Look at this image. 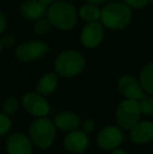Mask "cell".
Here are the masks:
<instances>
[{
    "instance_id": "obj_33",
    "label": "cell",
    "mask_w": 153,
    "mask_h": 154,
    "mask_svg": "<svg viewBox=\"0 0 153 154\" xmlns=\"http://www.w3.org/2000/svg\"><path fill=\"white\" fill-rule=\"evenodd\" d=\"M69 1H77V0H69Z\"/></svg>"
},
{
    "instance_id": "obj_18",
    "label": "cell",
    "mask_w": 153,
    "mask_h": 154,
    "mask_svg": "<svg viewBox=\"0 0 153 154\" xmlns=\"http://www.w3.org/2000/svg\"><path fill=\"white\" fill-rule=\"evenodd\" d=\"M139 82L144 90L153 95V63H148L139 71Z\"/></svg>"
},
{
    "instance_id": "obj_31",
    "label": "cell",
    "mask_w": 153,
    "mask_h": 154,
    "mask_svg": "<svg viewBox=\"0 0 153 154\" xmlns=\"http://www.w3.org/2000/svg\"><path fill=\"white\" fill-rule=\"evenodd\" d=\"M149 3H151L152 5H153V0H149Z\"/></svg>"
},
{
    "instance_id": "obj_20",
    "label": "cell",
    "mask_w": 153,
    "mask_h": 154,
    "mask_svg": "<svg viewBox=\"0 0 153 154\" xmlns=\"http://www.w3.org/2000/svg\"><path fill=\"white\" fill-rule=\"evenodd\" d=\"M18 106L19 104L16 97H8L3 103V113H5L8 116H14L17 112V110H18Z\"/></svg>"
},
{
    "instance_id": "obj_23",
    "label": "cell",
    "mask_w": 153,
    "mask_h": 154,
    "mask_svg": "<svg viewBox=\"0 0 153 154\" xmlns=\"http://www.w3.org/2000/svg\"><path fill=\"white\" fill-rule=\"evenodd\" d=\"M122 1L125 2L130 8L134 10H141L149 3V0H122Z\"/></svg>"
},
{
    "instance_id": "obj_6",
    "label": "cell",
    "mask_w": 153,
    "mask_h": 154,
    "mask_svg": "<svg viewBox=\"0 0 153 154\" xmlns=\"http://www.w3.org/2000/svg\"><path fill=\"white\" fill-rule=\"evenodd\" d=\"M49 51V46L43 40H29L15 49V57L19 62L31 63L43 58Z\"/></svg>"
},
{
    "instance_id": "obj_26",
    "label": "cell",
    "mask_w": 153,
    "mask_h": 154,
    "mask_svg": "<svg viewBox=\"0 0 153 154\" xmlns=\"http://www.w3.org/2000/svg\"><path fill=\"white\" fill-rule=\"evenodd\" d=\"M6 27H8V18H6L5 14L0 10V35L5 32Z\"/></svg>"
},
{
    "instance_id": "obj_5",
    "label": "cell",
    "mask_w": 153,
    "mask_h": 154,
    "mask_svg": "<svg viewBox=\"0 0 153 154\" xmlns=\"http://www.w3.org/2000/svg\"><path fill=\"white\" fill-rule=\"evenodd\" d=\"M142 116L139 101L125 99L118 104L115 110L118 126L123 130H130L139 121Z\"/></svg>"
},
{
    "instance_id": "obj_27",
    "label": "cell",
    "mask_w": 153,
    "mask_h": 154,
    "mask_svg": "<svg viewBox=\"0 0 153 154\" xmlns=\"http://www.w3.org/2000/svg\"><path fill=\"white\" fill-rule=\"evenodd\" d=\"M87 3H91V4H96V5H104L107 2V0H85Z\"/></svg>"
},
{
    "instance_id": "obj_19",
    "label": "cell",
    "mask_w": 153,
    "mask_h": 154,
    "mask_svg": "<svg viewBox=\"0 0 153 154\" xmlns=\"http://www.w3.org/2000/svg\"><path fill=\"white\" fill-rule=\"evenodd\" d=\"M51 23L48 20V18H43L39 19V20L35 21V24H34V32H35L37 36H44V35L48 34L49 31L51 29Z\"/></svg>"
},
{
    "instance_id": "obj_30",
    "label": "cell",
    "mask_w": 153,
    "mask_h": 154,
    "mask_svg": "<svg viewBox=\"0 0 153 154\" xmlns=\"http://www.w3.org/2000/svg\"><path fill=\"white\" fill-rule=\"evenodd\" d=\"M2 49H3V45H2V42H1V38H0V55L2 53Z\"/></svg>"
},
{
    "instance_id": "obj_13",
    "label": "cell",
    "mask_w": 153,
    "mask_h": 154,
    "mask_svg": "<svg viewBox=\"0 0 153 154\" xmlns=\"http://www.w3.org/2000/svg\"><path fill=\"white\" fill-rule=\"evenodd\" d=\"M129 131L131 142L136 145H146L153 140V123L151 121H139Z\"/></svg>"
},
{
    "instance_id": "obj_22",
    "label": "cell",
    "mask_w": 153,
    "mask_h": 154,
    "mask_svg": "<svg viewBox=\"0 0 153 154\" xmlns=\"http://www.w3.org/2000/svg\"><path fill=\"white\" fill-rule=\"evenodd\" d=\"M12 128V120L11 116H6L5 113L0 112V137L5 135Z\"/></svg>"
},
{
    "instance_id": "obj_21",
    "label": "cell",
    "mask_w": 153,
    "mask_h": 154,
    "mask_svg": "<svg viewBox=\"0 0 153 154\" xmlns=\"http://www.w3.org/2000/svg\"><path fill=\"white\" fill-rule=\"evenodd\" d=\"M141 105L142 114L151 116H153V97H144L139 101Z\"/></svg>"
},
{
    "instance_id": "obj_2",
    "label": "cell",
    "mask_w": 153,
    "mask_h": 154,
    "mask_svg": "<svg viewBox=\"0 0 153 154\" xmlns=\"http://www.w3.org/2000/svg\"><path fill=\"white\" fill-rule=\"evenodd\" d=\"M46 17L54 27L66 32L75 29L79 14L69 0H56L48 5Z\"/></svg>"
},
{
    "instance_id": "obj_14",
    "label": "cell",
    "mask_w": 153,
    "mask_h": 154,
    "mask_svg": "<svg viewBox=\"0 0 153 154\" xmlns=\"http://www.w3.org/2000/svg\"><path fill=\"white\" fill-rule=\"evenodd\" d=\"M48 5L39 0H25L20 5V14L25 20L37 21L46 16Z\"/></svg>"
},
{
    "instance_id": "obj_4",
    "label": "cell",
    "mask_w": 153,
    "mask_h": 154,
    "mask_svg": "<svg viewBox=\"0 0 153 154\" xmlns=\"http://www.w3.org/2000/svg\"><path fill=\"white\" fill-rule=\"evenodd\" d=\"M56 134L57 127L54 121L47 116L35 119L29 128V136L32 143L41 150H46L54 144Z\"/></svg>"
},
{
    "instance_id": "obj_25",
    "label": "cell",
    "mask_w": 153,
    "mask_h": 154,
    "mask_svg": "<svg viewBox=\"0 0 153 154\" xmlns=\"http://www.w3.org/2000/svg\"><path fill=\"white\" fill-rule=\"evenodd\" d=\"M96 128V124H94V121L91 120V119H86L83 122H81V130L84 131L85 133L90 134Z\"/></svg>"
},
{
    "instance_id": "obj_3",
    "label": "cell",
    "mask_w": 153,
    "mask_h": 154,
    "mask_svg": "<svg viewBox=\"0 0 153 154\" xmlns=\"http://www.w3.org/2000/svg\"><path fill=\"white\" fill-rule=\"evenodd\" d=\"M86 66V59L76 49H66L55 59V72L62 78H75L81 75Z\"/></svg>"
},
{
    "instance_id": "obj_32",
    "label": "cell",
    "mask_w": 153,
    "mask_h": 154,
    "mask_svg": "<svg viewBox=\"0 0 153 154\" xmlns=\"http://www.w3.org/2000/svg\"><path fill=\"white\" fill-rule=\"evenodd\" d=\"M107 1H120V0H107Z\"/></svg>"
},
{
    "instance_id": "obj_11",
    "label": "cell",
    "mask_w": 153,
    "mask_h": 154,
    "mask_svg": "<svg viewBox=\"0 0 153 154\" xmlns=\"http://www.w3.org/2000/svg\"><path fill=\"white\" fill-rule=\"evenodd\" d=\"M118 89L125 99L141 101L145 97V90L139 80L132 75H123L118 82Z\"/></svg>"
},
{
    "instance_id": "obj_15",
    "label": "cell",
    "mask_w": 153,
    "mask_h": 154,
    "mask_svg": "<svg viewBox=\"0 0 153 154\" xmlns=\"http://www.w3.org/2000/svg\"><path fill=\"white\" fill-rule=\"evenodd\" d=\"M54 123L57 129L67 133V132L77 130L81 126V119L76 112L62 111L56 114Z\"/></svg>"
},
{
    "instance_id": "obj_9",
    "label": "cell",
    "mask_w": 153,
    "mask_h": 154,
    "mask_svg": "<svg viewBox=\"0 0 153 154\" xmlns=\"http://www.w3.org/2000/svg\"><path fill=\"white\" fill-rule=\"evenodd\" d=\"M105 37L104 25L100 21L88 22L80 34V41L86 48H96L103 42Z\"/></svg>"
},
{
    "instance_id": "obj_17",
    "label": "cell",
    "mask_w": 153,
    "mask_h": 154,
    "mask_svg": "<svg viewBox=\"0 0 153 154\" xmlns=\"http://www.w3.org/2000/svg\"><path fill=\"white\" fill-rule=\"evenodd\" d=\"M101 12H102V8L99 5L86 2L84 5L80 8V10L78 11V14H79V18H81L83 21L88 23L100 21Z\"/></svg>"
},
{
    "instance_id": "obj_16",
    "label": "cell",
    "mask_w": 153,
    "mask_h": 154,
    "mask_svg": "<svg viewBox=\"0 0 153 154\" xmlns=\"http://www.w3.org/2000/svg\"><path fill=\"white\" fill-rule=\"evenodd\" d=\"M59 84V75L56 72H47L38 80L36 90L40 94L50 95L57 90Z\"/></svg>"
},
{
    "instance_id": "obj_24",
    "label": "cell",
    "mask_w": 153,
    "mask_h": 154,
    "mask_svg": "<svg viewBox=\"0 0 153 154\" xmlns=\"http://www.w3.org/2000/svg\"><path fill=\"white\" fill-rule=\"evenodd\" d=\"M1 42H2V45L3 47H12L16 44V37H15L14 34H4L3 36L1 37Z\"/></svg>"
},
{
    "instance_id": "obj_12",
    "label": "cell",
    "mask_w": 153,
    "mask_h": 154,
    "mask_svg": "<svg viewBox=\"0 0 153 154\" xmlns=\"http://www.w3.org/2000/svg\"><path fill=\"white\" fill-rule=\"evenodd\" d=\"M90 144L89 136L82 130H74L67 132L63 140L66 151L72 154H82L88 149Z\"/></svg>"
},
{
    "instance_id": "obj_1",
    "label": "cell",
    "mask_w": 153,
    "mask_h": 154,
    "mask_svg": "<svg viewBox=\"0 0 153 154\" xmlns=\"http://www.w3.org/2000/svg\"><path fill=\"white\" fill-rule=\"evenodd\" d=\"M132 20V8L122 0L105 3L101 12L100 22L104 27L112 31H122L130 24Z\"/></svg>"
},
{
    "instance_id": "obj_10",
    "label": "cell",
    "mask_w": 153,
    "mask_h": 154,
    "mask_svg": "<svg viewBox=\"0 0 153 154\" xmlns=\"http://www.w3.org/2000/svg\"><path fill=\"white\" fill-rule=\"evenodd\" d=\"M5 150L8 154H33L34 144L29 135L15 132L6 137Z\"/></svg>"
},
{
    "instance_id": "obj_29",
    "label": "cell",
    "mask_w": 153,
    "mask_h": 154,
    "mask_svg": "<svg viewBox=\"0 0 153 154\" xmlns=\"http://www.w3.org/2000/svg\"><path fill=\"white\" fill-rule=\"evenodd\" d=\"M39 1H41L42 3L46 4V5H49V4H51L53 2H55L56 0H39Z\"/></svg>"
},
{
    "instance_id": "obj_7",
    "label": "cell",
    "mask_w": 153,
    "mask_h": 154,
    "mask_svg": "<svg viewBox=\"0 0 153 154\" xmlns=\"http://www.w3.org/2000/svg\"><path fill=\"white\" fill-rule=\"evenodd\" d=\"M23 109L31 116L35 118L47 116L50 111V106L44 95L40 94L37 91L26 92L21 100Z\"/></svg>"
},
{
    "instance_id": "obj_8",
    "label": "cell",
    "mask_w": 153,
    "mask_h": 154,
    "mask_svg": "<svg viewBox=\"0 0 153 154\" xmlns=\"http://www.w3.org/2000/svg\"><path fill=\"white\" fill-rule=\"evenodd\" d=\"M124 140V134L118 126H106L98 132L96 143L102 150L112 151L118 148Z\"/></svg>"
},
{
    "instance_id": "obj_28",
    "label": "cell",
    "mask_w": 153,
    "mask_h": 154,
    "mask_svg": "<svg viewBox=\"0 0 153 154\" xmlns=\"http://www.w3.org/2000/svg\"><path fill=\"white\" fill-rule=\"evenodd\" d=\"M110 154H128L126 152V151L124 150V149H121V148H116L115 150L111 151Z\"/></svg>"
}]
</instances>
